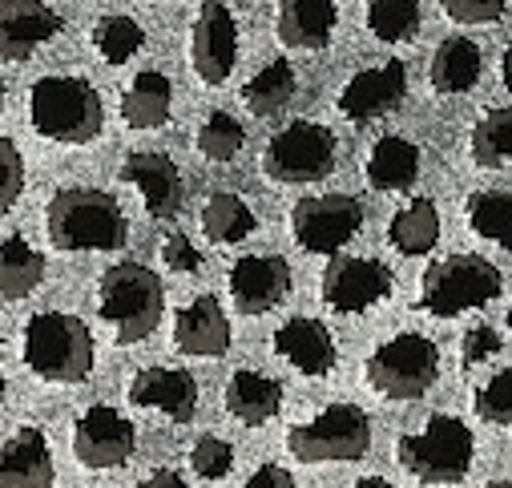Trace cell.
I'll use <instances>...</instances> for the list:
<instances>
[{
    "label": "cell",
    "mask_w": 512,
    "mask_h": 488,
    "mask_svg": "<svg viewBox=\"0 0 512 488\" xmlns=\"http://www.w3.org/2000/svg\"><path fill=\"white\" fill-rule=\"evenodd\" d=\"M45 234L57 251H121L130 242V222L113 194L93 186H65L45 206Z\"/></svg>",
    "instance_id": "6da1fadb"
},
{
    "label": "cell",
    "mask_w": 512,
    "mask_h": 488,
    "mask_svg": "<svg viewBox=\"0 0 512 488\" xmlns=\"http://www.w3.org/2000/svg\"><path fill=\"white\" fill-rule=\"evenodd\" d=\"M29 121L45 142L89 146L105 130V101L93 81L73 73H49L29 89Z\"/></svg>",
    "instance_id": "7a4b0ae2"
},
{
    "label": "cell",
    "mask_w": 512,
    "mask_h": 488,
    "mask_svg": "<svg viewBox=\"0 0 512 488\" xmlns=\"http://www.w3.org/2000/svg\"><path fill=\"white\" fill-rule=\"evenodd\" d=\"M97 315L113 327V339L121 347L146 343L162 315H166V291L162 279L142 263H117L97 283Z\"/></svg>",
    "instance_id": "3957f363"
},
{
    "label": "cell",
    "mask_w": 512,
    "mask_h": 488,
    "mask_svg": "<svg viewBox=\"0 0 512 488\" xmlns=\"http://www.w3.org/2000/svg\"><path fill=\"white\" fill-rule=\"evenodd\" d=\"M93 331L65 311H37L25 323V368L49 384H81L93 372Z\"/></svg>",
    "instance_id": "277c9868"
},
{
    "label": "cell",
    "mask_w": 512,
    "mask_h": 488,
    "mask_svg": "<svg viewBox=\"0 0 512 488\" xmlns=\"http://www.w3.org/2000/svg\"><path fill=\"white\" fill-rule=\"evenodd\" d=\"M396 456H400L404 472L416 476L420 484H460L472 472L476 440L464 420L440 412L420 432L400 436Z\"/></svg>",
    "instance_id": "5b68a950"
},
{
    "label": "cell",
    "mask_w": 512,
    "mask_h": 488,
    "mask_svg": "<svg viewBox=\"0 0 512 488\" xmlns=\"http://www.w3.org/2000/svg\"><path fill=\"white\" fill-rule=\"evenodd\" d=\"M500 287H504V275L484 255H448L424 271L416 307L436 319H456L464 311L492 303Z\"/></svg>",
    "instance_id": "8992f818"
},
{
    "label": "cell",
    "mask_w": 512,
    "mask_h": 488,
    "mask_svg": "<svg viewBox=\"0 0 512 488\" xmlns=\"http://www.w3.org/2000/svg\"><path fill=\"white\" fill-rule=\"evenodd\" d=\"M363 376L383 400H420L440 376V347L428 335L404 331L367 355Z\"/></svg>",
    "instance_id": "52a82bcc"
},
{
    "label": "cell",
    "mask_w": 512,
    "mask_h": 488,
    "mask_svg": "<svg viewBox=\"0 0 512 488\" xmlns=\"http://www.w3.org/2000/svg\"><path fill=\"white\" fill-rule=\"evenodd\" d=\"M371 448V420L355 404H331L287 432V452L303 464H351Z\"/></svg>",
    "instance_id": "ba28073f"
},
{
    "label": "cell",
    "mask_w": 512,
    "mask_h": 488,
    "mask_svg": "<svg viewBox=\"0 0 512 488\" xmlns=\"http://www.w3.org/2000/svg\"><path fill=\"white\" fill-rule=\"evenodd\" d=\"M335 158H339V142L327 126H319V121H291V126H283L267 142L263 174L283 186H307V182H323L335 170Z\"/></svg>",
    "instance_id": "9c48e42d"
},
{
    "label": "cell",
    "mask_w": 512,
    "mask_h": 488,
    "mask_svg": "<svg viewBox=\"0 0 512 488\" xmlns=\"http://www.w3.org/2000/svg\"><path fill=\"white\" fill-rule=\"evenodd\" d=\"M363 226V202L351 194L299 198L291 210V234L307 255H339Z\"/></svg>",
    "instance_id": "30bf717a"
},
{
    "label": "cell",
    "mask_w": 512,
    "mask_h": 488,
    "mask_svg": "<svg viewBox=\"0 0 512 488\" xmlns=\"http://www.w3.org/2000/svg\"><path fill=\"white\" fill-rule=\"evenodd\" d=\"M396 287V275L379 259H355V255H331L323 271V303L339 315H363L367 307L383 303Z\"/></svg>",
    "instance_id": "8fae6325"
},
{
    "label": "cell",
    "mask_w": 512,
    "mask_h": 488,
    "mask_svg": "<svg viewBox=\"0 0 512 488\" xmlns=\"http://www.w3.org/2000/svg\"><path fill=\"white\" fill-rule=\"evenodd\" d=\"M138 448V428L109 404H93L73 424V456L85 468H121Z\"/></svg>",
    "instance_id": "7c38bea8"
},
{
    "label": "cell",
    "mask_w": 512,
    "mask_h": 488,
    "mask_svg": "<svg viewBox=\"0 0 512 488\" xmlns=\"http://www.w3.org/2000/svg\"><path fill=\"white\" fill-rule=\"evenodd\" d=\"M190 65L198 81L222 85L238 65V25L226 0H202V9L190 29Z\"/></svg>",
    "instance_id": "4fadbf2b"
},
{
    "label": "cell",
    "mask_w": 512,
    "mask_h": 488,
    "mask_svg": "<svg viewBox=\"0 0 512 488\" xmlns=\"http://www.w3.org/2000/svg\"><path fill=\"white\" fill-rule=\"evenodd\" d=\"M238 315H267L291 295V263L283 255H246L226 275Z\"/></svg>",
    "instance_id": "5bb4252c"
},
{
    "label": "cell",
    "mask_w": 512,
    "mask_h": 488,
    "mask_svg": "<svg viewBox=\"0 0 512 488\" xmlns=\"http://www.w3.org/2000/svg\"><path fill=\"white\" fill-rule=\"evenodd\" d=\"M408 97V65L404 61H383L371 69H359L343 93H339V113L355 126L375 117H388L400 101Z\"/></svg>",
    "instance_id": "9a60e30c"
},
{
    "label": "cell",
    "mask_w": 512,
    "mask_h": 488,
    "mask_svg": "<svg viewBox=\"0 0 512 488\" xmlns=\"http://www.w3.org/2000/svg\"><path fill=\"white\" fill-rule=\"evenodd\" d=\"M61 29L65 21L49 0H0V61H29Z\"/></svg>",
    "instance_id": "2e32d148"
},
{
    "label": "cell",
    "mask_w": 512,
    "mask_h": 488,
    "mask_svg": "<svg viewBox=\"0 0 512 488\" xmlns=\"http://www.w3.org/2000/svg\"><path fill=\"white\" fill-rule=\"evenodd\" d=\"M121 178L138 186L146 210L158 218V222H170L182 214L186 206V186H182V170L174 166L170 154H158V150H134L121 166Z\"/></svg>",
    "instance_id": "e0dca14e"
},
{
    "label": "cell",
    "mask_w": 512,
    "mask_h": 488,
    "mask_svg": "<svg viewBox=\"0 0 512 488\" xmlns=\"http://www.w3.org/2000/svg\"><path fill=\"white\" fill-rule=\"evenodd\" d=\"M130 404L166 412L174 424H190L198 412V380L182 368H142L130 380Z\"/></svg>",
    "instance_id": "ac0fdd59"
},
{
    "label": "cell",
    "mask_w": 512,
    "mask_h": 488,
    "mask_svg": "<svg viewBox=\"0 0 512 488\" xmlns=\"http://www.w3.org/2000/svg\"><path fill=\"white\" fill-rule=\"evenodd\" d=\"M271 343H275V351L291 363L295 372H303V376H311V380L327 376V372L335 368V359H339L335 339H331V327L319 323V319H311V315L287 319V323L275 331Z\"/></svg>",
    "instance_id": "d6986e66"
},
{
    "label": "cell",
    "mask_w": 512,
    "mask_h": 488,
    "mask_svg": "<svg viewBox=\"0 0 512 488\" xmlns=\"http://www.w3.org/2000/svg\"><path fill=\"white\" fill-rule=\"evenodd\" d=\"M57 468L41 428L25 424L0 444V488H53Z\"/></svg>",
    "instance_id": "ffe728a7"
},
{
    "label": "cell",
    "mask_w": 512,
    "mask_h": 488,
    "mask_svg": "<svg viewBox=\"0 0 512 488\" xmlns=\"http://www.w3.org/2000/svg\"><path fill=\"white\" fill-rule=\"evenodd\" d=\"M174 347L198 359H218L230 351V319L214 295H198L174 315Z\"/></svg>",
    "instance_id": "44dd1931"
},
{
    "label": "cell",
    "mask_w": 512,
    "mask_h": 488,
    "mask_svg": "<svg viewBox=\"0 0 512 488\" xmlns=\"http://www.w3.org/2000/svg\"><path fill=\"white\" fill-rule=\"evenodd\" d=\"M339 9L335 0H279V17H275V33L287 49H327L331 33H335Z\"/></svg>",
    "instance_id": "7402d4cb"
},
{
    "label": "cell",
    "mask_w": 512,
    "mask_h": 488,
    "mask_svg": "<svg viewBox=\"0 0 512 488\" xmlns=\"http://www.w3.org/2000/svg\"><path fill=\"white\" fill-rule=\"evenodd\" d=\"M367 186L371 190H383V194H400V190H412L416 178H420V146L400 138V134H383L371 154H367Z\"/></svg>",
    "instance_id": "603a6c76"
},
{
    "label": "cell",
    "mask_w": 512,
    "mask_h": 488,
    "mask_svg": "<svg viewBox=\"0 0 512 488\" xmlns=\"http://www.w3.org/2000/svg\"><path fill=\"white\" fill-rule=\"evenodd\" d=\"M283 408V384L263 376V372H250V368H238L226 384V412L246 424V428H263L279 416Z\"/></svg>",
    "instance_id": "cb8c5ba5"
},
{
    "label": "cell",
    "mask_w": 512,
    "mask_h": 488,
    "mask_svg": "<svg viewBox=\"0 0 512 488\" xmlns=\"http://www.w3.org/2000/svg\"><path fill=\"white\" fill-rule=\"evenodd\" d=\"M174 113V85L158 69H142L121 97V117L130 130H162Z\"/></svg>",
    "instance_id": "d4e9b609"
},
{
    "label": "cell",
    "mask_w": 512,
    "mask_h": 488,
    "mask_svg": "<svg viewBox=\"0 0 512 488\" xmlns=\"http://www.w3.org/2000/svg\"><path fill=\"white\" fill-rule=\"evenodd\" d=\"M480 69H484V53L472 37H448L436 45L432 53V89L444 93V97H456V93H468L476 81H480Z\"/></svg>",
    "instance_id": "484cf974"
},
{
    "label": "cell",
    "mask_w": 512,
    "mask_h": 488,
    "mask_svg": "<svg viewBox=\"0 0 512 488\" xmlns=\"http://www.w3.org/2000/svg\"><path fill=\"white\" fill-rule=\"evenodd\" d=\"M45 283V255L33 247L29 238L9 234L0 242V299H25Z\"/></svg>",
    "instance_id": "4316f807"
},
{
    "label": "cell",
    "mask_w": 512,
    "mask_h": 488,
    "mask_svg": "<svg viewBox=\"0 0 512 488\" xmlns=\"http://www.w3.org/2000/svg\"><path fill=\"white\" fill-rule=\"evenodd\" d=\"M388 242L408 259L432 255L436 242H440V210H436V202L416 198L404 210H396V218L388 222Z\"/></svg>",
    "instance_id": "83f0119b"
},
{
    "label": "cell",
    "mask_w": 512,
    "mask_h": 488,
    "mask_svg": "<svg viewBox=\"0 0 512 488\" xmlns=\"http://www.w3.org/2000/svg\"><path fill=\"white\" fill-rule=\"evenodd\" d=\"M254 226H259L254 210L230 190L210 194L202 206V234L210 242H218V247H234V242H242L246 234H254Z\"/></svg>",
    "instance_id": "f1b7e54d"
},
{
    "label": "cell",
    "mask_w": 512,
    "mask_h": 488,
    "mask_svg": "<svg viewBox=\"0 0 512 488\" xmlns=\"http://www.w3.org/2000/svg\"><path fill=\"white\" fill-rule=\"evenodd\" d=\"M295 69H291V61H267L259 73H254L246 85H242V101H246V109L250 113H259V117H275L279 109H287L291 105V97H295Z\"/></svg>",
    "instance_id": "f546056e"
},
{
    "label": "cell",
    "mask_w": 512,
    "mask_h": 488,
    "mask_svg": "<svg viewBox=\"0 0 512 488\" xmlns=\"http://www.w3.org/2000/svg\"><path fill=\"white\" fill-rule=\"evenodd\" d=\"M472 162L480 170H500L512 162V105L484 109L472 126Z\"/></svg>",
    "instance_id": "4dcf8cb0"
},
{
    "label": "cell",
    "mask_w": 512,
    "mask_h": 488,
    "mask_svg": "<svg viewBox=\"0 0 512 488\" xmlns=\"http://www.w3.org/2000/svg\"><path fill=\"white\" fill-rule=\"evenodd\" d=\"M468 226L484 242L512 251V190H476L468 198Z\"/></svg>",
    "instance_id": "1f68e13d"
},
{
    "label": "cell",
    "mask_w": 512,
    "mask_h": 488,
    "mask_svg": "<svg viewBox=\"0 0 512 488\" xmlns=\"http://www.w3.org/2000/svg\"><path fill=\"white\" fill-rule=\"evenodd\" d=\"M367 29L383 45H404L420 33V0H367Z\"/></svg>",
    "instance_id": "d6a6232c"
},
{
    "label": "cell",
    "mask_w": 512,
    "mask_h": 488,
    "mask_svg": "<svg viewBox=\"0 0 512 488\" xmlns=\"http://www.w3.org/2000/svg\"><path fill=\"white\" fill-rule=\"evenodd\" d=\"M146 45V29L134 21V17H125V13H105L97 25H93V49L101 53L105 65H125V61H134Z\"/></svg>",
    "instance_id": "836d02e7"
},
{
    "label": "cell",
    "mask_w": 512,
    "mask_h": 488,
    "mask_svg": "<svg viewBox=\"0 0 512 488\" xmlns=\"http://www.w3.org/2000/svg\"><path fill=\"white\" fill-rule=\"evenodd\" d=\"M242 146H246V134H242V126H238L230 113L214 109V113L202 121V130H198V154H202V158H210V162H230V158L242 154Z\"/></svg>",
    "instance_id": "e575fe53"
},
{
    "label": "cell",
    "mask_w": 512,
    "mask_h": 488,
    "mask_svg": "<svg viewBox=\"0 0 512 488\" xmlns=\"http://www.w3.org/2000/svg\"><path fill=\"white\" fill-rule=\"evenodd\" d=\"M472 408H476V416H480L484 424L512 428V368L496 372V376H492V380H488V384L476 392Z\"/></svg>",
    "instance_id": "d590c367"
},
{
    "label": "cell",
    "mask_w": 512,
    "mask_h": 488,
    "mask_svg": "<svg viewBox=\"0 0 512 488\" xmlns=\"http://www.w3.org/2000/svg\"><path fill=\"white\" fill-rule=\"evenodd\" d=\"M25 194V154L13 138L0 134V214H9Z\"/></svg>",
    "instance_id": "8d00e7d4"
},
{
    "label": "cell",
    "mask_w": 512,
    "mask_h": 488,
    "mask_svg": "<svg viewBox=\"0 0 512 488\" xmlns=\"http://www.w3.org/2000/svg\"><path fill=\"white\" fill-rule=\"evenodd\" d=\"M190 468H194L202 480H222V476L234 468V448H230L222 436H202V440L190 448Z\"/></svg>",
    "instance_id": "74e56055"
},
{
    "label": "cell",
    "mask_w": 512,
    "mask_h": 488,
    "mask_svg": "<svg viewBox=\"0 0 512 488\" xmlns=\"http://www.w3.org/2000/svg\"><path fill=\"white\" fill-rule=\"evenodd\" d=\"M440 9L456 25H496L508 9V0H440Z\"/></svg>",
    "instance_id": "f35d334b"
},
{
    "label": "cell",
    "mask_w": 512,
    "mask_h": 488,
    "mask_svg": "<svg viewBox=\"0 0 512 488\" xmlns=\"http://www.w3.org/2000/svg\"><path fill=\"white\" fill-rule=\"evenodd\" d=\"M162 263L170 267V271H178V275H194L198 267H202V255H198V247L182 234V230H174L166 242H162Z\"/></svg>",
    "instance_id": "ab89813d"
},
{
    "label": "cell",
    "mask_w": 512,
    "mask_h": 488,
    "mask_svg": "<svg viewBox=\"0 0 512 488\" xmlns=\"http://www.w3.org/2000/svg\"><path fill=\"white\" fill-rule=\"evenodd\" d=\"M500 351V335L492 331V327H472L468 335H464V343H460V355H464V368H476V363H484V359H492Z\"/></svg>",
    "instance_id": "60d3db41"
},
{
    "label": "cell",
    "mask_w": 512,
    "mask_h": 488,
    "mask_svg": "<svg viewBox=\"0 0 512 488\" xmlns=\"http://www.w3.org/2000/svg\"><path fill=\"white\" fill-rule=\"evenodd\" d=\"M246 488H295V476L283 464H263V468L250 472Z\"/></svg>",
    "instance_id": "b9f144b4"
},
{
    "label": "cell",
    "mask_w": 512,
    "mask_h": 488,
    "mask_svg": "<svg viewBox=\"0 0 512 488\" xmlns=\"http://www.w3.org/2000/svg\"><path fill=\"white\" fill-rule=\"evenodd\" d=\"M138 488H186V480H182V472H174V468H158V472H150Z\"/></svg>",
    "instance_id": "7bdbcfd3"
},
{
    "label": "cell",
    "mask_w": 512,
    "mask_h": 488,
    "mask_svg": "<svg viewBox=\"0 0 512 488\" xmlns=\"http://www.w3.org/2000/svg\"><path fill=\"white\" fill-rule=\"evenodd\" d=\"M500 77H504V89L512 93V41L504 45V57H500Z\"/></svg>",
    "instance_id": "ee69618b"
},
{
    "label": "cell",
    "mask_w": 512,
    "mask_h": 488,
    "mask_svg": "<svg viewBox=\"0 0 512 488\" xmlns=\"http://www.w3.org/2000/svg\"><path fill=\"white\" fill-rule=\"evenodd\" d=\"M355 488H396V484L383 476H363V480H355Z\"/></svg>",
    "instance_id": "f6af8a7d"
},
{
    "label": "cell",
    "mask_w": 512,
    "mask_h": 488,
    "mask_svg": "<svg viewBox=\"0 0 512 488\" xmlns=\"http://www.w3.org/2000/svg\"><path fill=\"white\" fill-rule=\"evenodd\" d=\"M484 488H512V480H492V484H484Z\"/></svg>",
    "instance_id": "bcb514c9"
},
{
    "label": "cell",
    "mask_w": 512,
    "mask_h": 488,
    "mask_svg": "<svg viewBox=\"0 0 512 488\" xmlns=\"http://www.w3.org/2000/svg\"><path fill=\"white\" fill-rule=\"evenodd\" d=\"M0 109H5V81H0Z\"/></svg>",
    "instance_id": "7dc6e473"
},
{
    "label": "cell",
    "mask_w": 512,
    "mask_h": 488,
    "mask_svg": "<svg viewBox=\"0 0 512 488\" xmlns=\"http://www.w3.org/2000/svg\"><path fill=\"white\" fill-rule=\"evenodd\" d=\"M0 396H5V376H0Z\"/></svg>",
    "instance_id": "c3c4849f"
},
{
    "label": "cell",
    "mask_w": 512,
    "mask_h": 488,
    "mask_svg": "<svg viewBox=\"0 0 512 488\" xmlns=\"http://www.w3.org/2000/svg\"><path fill=\"white\" fill-rule=\"evenodd\" d=\"M508 327H512V307H508Z\"/></svg>",
    "instance_id": "681fc988"
}]
</instances>
